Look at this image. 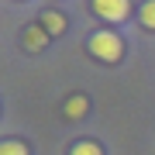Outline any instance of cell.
Listing matches in <instances>:
<instances>
[{
    "label": "cell",
    "instance_id": "cell-1",
    "mask_svg": "<svg viewBox=\"0 0 155 155\" xmlns=\"http://www.w3.org/2000/svg\"><path fill=\"white\" fill-rule=\"evenodd\" d=\"M86 48L93 52L97 59H104V62H117V59L124 55V41L117 38L114 31H97V35H90Z\"/></svg>",
    "mask_w": 155,
    "mask_h": 155
},
{
    "label": "cell",
    "instance_id": "cell-2",
    "mask_svg": "<svg viewBox=\"0 0 155 155\" xmlns=\"http://www.w3.org/2000/svg\"><path fill=\"white\" fill-rule=\"evenodd\" d=\"M93 14H100L104 21H124V17L131 14V4H127V0H97Z\"/></svg>",
    "mask_w": 155,
    "mask_h": 155
},
{
    "label": "cell",
    "instance_id": "cell-3",
    "mask_svg": "<svg viewBox=\"0 0 155 155\" xmlns=\"http://www.w3.org/2000/svg\"><path fill=\"white\" fill-rule=\"evenodd\" d=\"M24 45H28V48H35V52H41L45 45H48V31H45L41 24H31L28 35H24Z\"/></svg>",
    "mask_w": 155,
    "mask_h": 155
},
{
    "label": "cell",
    "instance_id": "cell-4",
    "mask_svg": "<svg viewBox=\"0 0 155 155\" xmlns=\"http://www.w3.org/2000/svg\"><path fill=\"white\" fill-rule=\"evenodd\" d=\"M41 28L48 35H62V31H66V17H62L59 11H45L41 14Z\"/></svg>",
    "mask_w": 155,
    "mask_h": 155
},
{
    "label": "cell",
    "instance_id": "cell-5",
    "mask_svg": "<svg viewBox=\"0 0 155 155\" xmlns=\"http://www.w3.org/2000/svg\"><path fill=\"white\" fill-rule=\"evenodd\" d=\"M83 114H86V97H83V93H72V97L66 100V117L76 121V117H83Z\"/></svg>",
    "mask_w": 155,
    "mask_h": 155
},
{
    "label": "cell",
    "instance_id": "cell-6",
    "mask_svg": "<svg viewBox=\"0 0 155 155\" xmlns=\"http://www.w3.org/2000/svg\"><path fill=\"white\" fill-rule=\"evenodd\" d=\"M138 17H141V24H145L148 31H155V0H148V4L141 7V11H138Z\"/></svg>",
    "mask_w": 155,
    "mask_h": 155
},
{
    "label": "cell",
    "instance_id": "cell-7",
    "mask_svg": "<svg viewBox=\"0 0 155 155\" xmlns=\"http://www.w3.org/2000/svg\"><path fill=\"white\" fill-rule=\"evenodd\" d=\"M0 155H28L24 141H0Z\"/></svg>",
    "mask_w": 155,
    "mask_h": 155
},
{
    "label": "cell",
    "instance_id": "cell-8",
    "mask_svg": "<svg viewBox=\"0 0 155 155\" xmlns=\"http://www.w3.org/2000/svg\"><path fill=\"white\" fill-rule=\"evenodd\" d=\"M72 155H104V148H100L97 141H79L76 148H72Z\"/></svg>",
    "mask_w": 155,
    "mask_h": 155
}]
</instances>
